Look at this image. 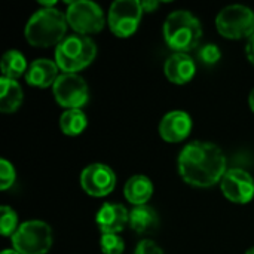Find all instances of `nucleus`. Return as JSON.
I'll return each instance as SVG.
<instances>
[{
	"label": "nucleus",
	"instance_id": "393cba45",
	"mask_svg": "<svg viewBox=\"0 0 254 254\" xmlns=\"http://www.w3.org/2000/svg\"><path fill=\"white\" fill-rule=\"evenodd\" d=\"M134 254H164L161 247L152 240H143L138 243Z\"/></svg>",
	"mask_w": 254,
	"mask_h": 254
},
{
	"label": "nucleus",
	"instance_id": "dca6fc26",
	"mask_svg": "<svg viewBox=\"0 0 254 254\" xmlns=\"http://www.w3.org/2000/svg\"><path fill=\"white\" fill-rule=\"evenodd\" d=\"M124 195L129 204L134 207L137 205H146V202L153 195V183L147 176L137 174L128 179L124 188Z\"/></svg>",
	"mask_w": 254,
	"mask_h": 254
},
{
	"label": "nucleus",
	"instance_id": "20e7f679",
	"mask_svg": "<svg viewBox=\"0 0 254 254\" xmlns=\"http://www.w3.org/2000/svg\"><path fill=\"white\" fill-rule=\"evenodd\" d=\"M97 57V45L89 36L70 34L55 48V63L64 73L77 74Z\"/></svg>",
	"mask_w": 254,
	"mask_h": 254
},
{
	"label": "nucleus",
	"instance_id": "f257e3e1",
	"mask_svg": "<svg viewBox=\"0 0 254 254\" xmlns=\"http://www.w3.org/2000/svg\"><path fill=\"white\" fill-rule=\"evenodd\" d=\"M182 179L195 188H211L226 174V156L222 149L210 141H190L179 155Z\"/></svg>",
	"mask_w": 254,
	"mask_h": 254
},
{
	"label": "nucleus",
	"instance_id": "0eeeda50",
	"mask_svg": "<svg viewBox=\"0 0 254 254\" xmlns=\"http://www.w3.org/2000/svg\"><path fill=\"white\" fill-rule=\"evenodd\" d=\"M65 18L68 27L76 34L89 36L100 33L106 25V15L103 9L89 0H76L68 3Z\"/></svg>",
	"mask_w": 254,
	"mask_h": 254
},
{
	"label": "nucleus",
	"instance_id": "aec40b11",
	"mask_svg": "<svg viewBox=\"0 0 254 254\" xmlns=\"http://www.w3.org/2000/svg\"><path fill=\"white\" fill-rule=\"evenodd\" d=\"M88 127L86 115L80 109L65 110L60 118V128L65 135L76 137L80 135Z\"/></svg>",
	"mask_w": 254,
	"mask_h": 254
},
{
	"label": "nucleus",
	"instance_id": "b1692460",
	"mask_svg": "<svg viewBox=\"0 0 254 254\" xmlns=\"http://www.w3.org/2000/svg\"><path fill=\"white\" fill-rule=\"evenodd\" d=\"M198 55H199V60L204 64H208V65H213V64L219 63V60L222 58V52H220L217 45H204L199 49Z\"/></svg>",
	"mask_w": 254,
	"mask_h": 254
},
{
	"label": "nucleus",
	"instance_id": "c85d7f7f",
	"mask_svg": "<svg viewBox=\"0 0 254 254\" xmlns=\"http://www.w3.org/2000/svg\"><path fill=\"white\" fill-rule=\"evenodd\" d=\"M40 4H42L43 7H54V6L57 4V1H42Z\"/></svg>",
	"mask_w": 254,
	"mask_h": 254
},
{
	"label": "nucleus",
	"instance_id": "a211bd4d",
	"mask_svg": "<svg viewBox=\"0 0 254 254\" xmlns=\"http://www.w3.org/2000/svg\"><path fill=\"white\" fill-rule=\"evenodd\" d=\"M24 100V92L21 85L7 77H0V110L3 113L16 112Z\"/></svg>",
	"mask_w": 254,
	"mask_h": 254
},
{
	"label": "nucleus",
	"instance_id": "1a4fd4ad",
	"mask_svg": "<svg viewBox=\"0 0 254 254\" xmlns=\"http://www.w3.org/2000/svg\"><path fill=\"white\" fill-rule=\"evenodd\" d=\"M55 101L65 110L80 109L88 103L89 89L85 79L79 74L63 73L52 86Z\"/></svg>",
	"mask_w": 254,
	"mask_h": 254
},
{
	"label": "nucleus",
	"instance_id": "39448f33",
	"mask_svg": "<svg viewBox=\"0 0 254 254\" xmlns=\"http://www.w3.org/2000/svg\"><path fill=\"white\" fill-rule=\"evenodd\" d=\"M10 240L13 250L19 254H46L52 247L54 235L46 222L28 220L19 225Z\"/></svg>",
	"mask_w": 254,
	"mask_h": 254
},
{
	"label": "nucleus",
	"instance_id": "cd10ccee",
	"mask_svg": "<svg viewBox=\"0 0 254 254\" xmlns=\"http://www.w3.org/2000/svg\"><path fill=\"white\" fill-rule=\"evenodd\" d=\"M249 106H250L252 112H253V113H254V88H253V89H252L250 95H249Z\"/></svg>",
	"mask_w": 254,
	"mask_h": 254
},
{
	"label": "nucleus",
	"instance_id": "2eb2a0df",
	"mask_svg": "<svg viewBox=\"0 0 254 254\" xmlns=\"http://www.w3.org/2000/svg\"><path fill=\"white\" fill-rule=\"evenodd\" d=\"M58 65L55 61L48 58H39L28 65L25 73V82L30 86L36 88H49L54 86L55 80L58 79Z\"/></svg>",
	"mask_w": 254,
	"mask_h": 254
},
{
	"label": "nucleus",
	"instance_id": "9b49d317",
	"mask_svg": "<svg viewBox=\"0 0 254 254\" xmlns=\"http://www.w3.org/2000/svg\"><path fill=\"white\" fill-rule=\"evenodd\" d=\"M82 189L95 198L107 196L116 186V174L106 164H91L80 173Z\"/></svg>",
	"mask_w": 254,
	"mask_h": 254
},
{
	"label": "nucleus",
	"instance_id": "5701e85b",
	"mask_svg": "<svg viewBox=\"0 0 254 254\" xmlns=\"http://www.w3.org/2000/svg\"><path fill=\"white\" fill-rule=\"evenodd\" d=\"M16 179L13 165L7 159H0V189L7 190Z\"/></svg>",
	"mask_w": 254,
	"mask_h": 254
},
{
	"label": "nucleus",
	"instance_id": "bb28decb",
	"mask_svg": "<svg viewBox=\"0 0 254 254\" xmlns=\"http://www.w3.org/2000/svg\"><path fill=\"white\" fill-rule=\"evenodd\" d=\"M159 7V1L156 0H147V1H141V9L143 12H155Z\"/></svg>",
	"mask_w": 254,
	"mask_h": 254
},
{
	"label": "nucleus",
	"instance_id": "6e6552de",
	"mask_svg": "<svg viewBox=\"0 0 254 254\" xmlns=\"http://www.w3.org/2000/svg\"><path fill=\"white\" fill-rule=\"evenodd\" d=\"M143 9L138 0H118L112 3L107 15V24L110 31L121 39L131 37L141 21Z\"/></svg>",
	"mask_w": 254,
	"mask_h": 254
},
{
	"label": "nucleus",
	"instance_id": "a878e982",
	"mask_svg": "<svg viewBox=\"0 0 254 254\" xmlns=\"http://www.w3.org/2000/svg\"><path fill=\"white\" fill-rule=\"evenodd\" d=\"M246 55H247V60L254 65V33L246 42Z\"/></svg>",
	"mask_w": 254,
	"mask_h": 254
},
{
	"label": "nucleus",
	"instance_id": "4be33fe9",
	"mask_svg": "<svg viewBox=\"0 0 254 254\" xmlns=\"http://www.w3.org/2000/svg\"><path fill=\"white\" fill-rule=\"evenodd\" d=\"M100 249L103 254H124L125 243L116 234H104L100 240Z\"/></svg>",
	"mask_w": 254,
	"mask_h": 254
},
{
	"label": "nucleus",
	"instance_id": "423d86ee",
	"mask_svg": "<svg viewBox=\"0 0 254 254\" xmlns=\"http://www.w3.org/2000/svg\"><path fill=\"white\" fill-rule=\"evenodd\" d=\"M216 28L226 39L247 40L254 33V10L244 4L226 6L216 16Z\"/></svg>",
	"mask_w": 254,
	"mask_h": 254
},
{
	"label": "nucleus",
	"instance_id": "412c9836",
	"mask_svg": "<svg viewBox=\"0 0 254 254\" xmlns=\"http://www.w3.org/2000/svg\"><path fill=\"white\" fill-rule=\"evenodd\" d=\"M18 228H19V225H18L16 211L9 205H1L0 207V232H1V235L12 237Z\"/></svg>",
	"mask_w": 254,
	"mask_h": 254
},
{
	"label": "nucleus",
	"instance_id": "ddd939ff",
	"mask_svg": "<svg viewBox=\"0 0 254 254\" xmlns=\"http://www.w3.org/2000/svg\"><path fill=\"white\" fill-rule=\"evenodd\" d=\"M95 222L101 234H116L122 232L129 225V211L122 204L106 202L100 207L95 216Z\"/></svg>",
	"mask_w": 254,
	"mask_h": 254
},
{
	"label": "nucleus",
	"instance_id": "6ab92c4d",
	"mask_svg": "<svg viewBox=\"0 0 254 254\" xmlns=\"http://www.w3.org/2000/svg\"><path fill=\"white\" fill-rule=\"evenodd\" d=\"M28 67H27V60L22 52L16 49L7 51L3 58H1V74L3 77L13 79L16 80L21 76H25Z\"/></svg>",
	"mask_w": 254,
	"mask_h": 254
},
{
	"label": "nucleus",
	"instance_id": "f03ea898",
	"mask_svg": "<svg viewBox=\"0 0 254 254\" xmlns=\"http://www.w3.org/2000/svg\"><path fill=\"white\" fill-rule=\"evenodd\" d=\"M65 13L55 7H43L36 10L28 19L24 34L27 42L36 48L58 46L67 36Z\"/></svg>",
	"mask_w": 254,
	"mask_h": 254
},
{
	"label": "nucleus",
	"instance_id": "4468645a",
	"mask_svg": "<svg viewBox=\"0 0 254 254\" xmlns=\"http://www.w3.org/2000/svg\"><path fill=\"white\" fill-rule=\"evenodd\" d=\"M164 73L171 83L185 85L193 79L196 64L188 54H173L164 64Z\"/></svg>",
	"mask_w": 254,
	"mask_h": 254
},
{
	"label": "nucleus",
	"instance_id": "f3484780",
	"mask_svg": "<svg viewBox=\"0 0 254 254\" xmlns=\"http://www.w3.org/2000/svg\"><path fill=\"white\" fill-rule=\"evenodd\" d=\"M129 226L134 232L152 234L159 228V216L155 208L146 205H137L129 211Z\"/></svg>",
	"mask_w": 254,
	"mask_h": 254
},
{
	"label": "nucleus",
	"instance_id": "f8f14e48",
	"mask_svg": "<svg viewBox=\"0 0 254 254\" xmlns=\"http://www.w3.org/2000/svg\"><path fill=\"white\" fill-rule=\"evenodd\" d=\"M192 118L182 110H173L167 113L159 124V134L167 143H182L192 131Z\"/></svg>",
	"mask_w": 254,
	"mask_h": 254
},
{
	"label": "nucleus",
	"instance_id": "7ed1b4c3",
	"mask_svg": "<svg viewBox=\"0 0 254 254\" xmlns=\"http://www.w3.org/2000/svg\"><path fill=\"white\" fill-rule=\"evenodd\" d=\"M164 39L174 54L193 51L202 39V25L189 10H174L164 22Z\"/></svg>",
	"mask_w": 254,
	"mask_h": 254
},
{
	"label": "nucleus",
	"instance_id": "c756f323",
	"mask_svg": "<svg viewBox=\"0 0 254 254\" xmlns=\"http://www.w3.org/2000/svg\"><path fill=\"white\" fill-rule=\"evenodd\" d=\"M1 254H19L18 252H15V250H3Z\"/></svg>",
	"mask_w": 254,
	"mask_h": 254
},
{
	"label": "nucleus",
	"instance_id": "9d476101",
	"mask_svg": "<svg viewBox=\"0 0 254 254\" xmlns=\"http://www.w3.org/2000/svg\"><path fill=\"white\" fill-rule=\"evenodd\" d=\"M222 193L234 204H249L254 198V179L241 168H231L220 182Z\"/></svg>",
	"mask_w": 254,
	"mask_h": 254
},
{
	"label": "nucleus",
	"instance_id": "7c9ffc66",
	"mask_svg": "<svg viewBox=\"0 0 254 254\" xmlns=\"http://www.w3.org/2000/svg\"><path fill=\"white\" fill-rule=\"evenodd\" d=\"M246 254H254V247H252V249H249V250L246 252Z\"/></svg>",
	"mask_w": 254,
	"mask_h": 254
}]
</instances>
